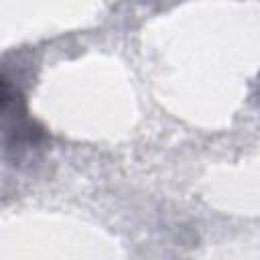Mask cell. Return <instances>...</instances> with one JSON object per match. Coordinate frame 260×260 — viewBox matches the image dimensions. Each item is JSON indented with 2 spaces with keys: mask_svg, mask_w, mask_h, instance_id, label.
Masks as SVG:
<instances>
[{
  "mask_svg": "<svg viewBox=\"0 0 260 260\" xmlns=\"http://www.w3.org/2000/svg\"><path fill=\"white\" fill-rule=\"evenodd\" d=\"M0 124L2 130L12 140H20V138L35 140V134H39V130L32 128V124L26 118L18 89L2 75H0Z\"/></svg>",
  "mask_w": 260,
  "mask_h": 260,
  "instance_id": "1",
  "label": "cell"
}]
</instances>
